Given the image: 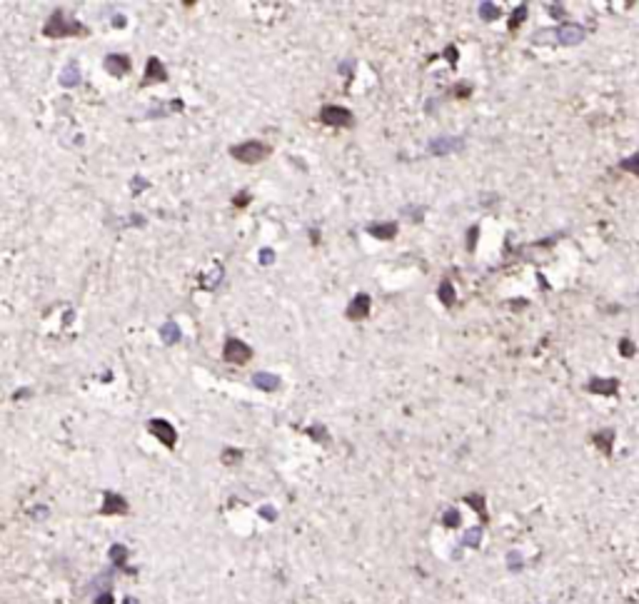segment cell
Instances as JSON below:
<instances>
[{
  "mask_svg": "<svg viewBox=\"0 0 639 604\" xmlns=\"http://www.w3.org/2000/svg\"><path fill=\"white\" fill-rule=\"evenodd\" d=\"M80 33H85L83 25L68 23L60 10H56V13L48 18V23H45V35H50V38H58V35H80Z\"/></svg>",
  "mask_w": 639,
  "mask_h": 604,
  "instance_id": "1",
  "label": "cell"
},
{
  "mask_svg": "<svg viewBox=\"0 0 639 604\" xmlns=\"http://www.w3.org/2000/svg\"><path fill=\"white\" fill-rule=\"evenodd\" d=\"M320 120L325 125H332V128H352L355 125V115L347 108H340V105H325L323 113H320Z\"/></svg>",
  "mask_w": 639,
  "mask_h": 604,
  "instance_id": "2",
  "label": "cell"
},
{
  "mask_svg": "<svg viewBox=\"0 0 639 604\" xmlns=\"http://www.w3.org/2000/svg\"><path fill=\"white\" fill-rule=\"evenodd\" d=\"M268 155V148L262 143H242V145H237V148H233V158H237L240 163H248V165H253V163H260L262 158Z\"/></svg>",
  "mask_w": 639,
  "mask_h": 604,
  "instance_id": "3",
  "label": "cell"
},
{
  "mask_svg": "<svg viewBox=\"0 0 639 604\" xmlns=\"http://www.w3.org/2000/svg\"><path fill=\"white\" fill-rule=\"evenodd\" d=\"M222 355H225L227 362L240 364V362H248L250 357H253V350H250V347H248L245 342H240V340H227V342H225V350H222Z\"/></svg>",
  "mask_w": 639,
  "mask_h": 604,
  "instance_id": "4",
  "label": "cell"
},
{
  "mask_svg": "<svg viewBox=\"0 0 639 604\" xmlns=\"http://www.w3.org/2000/svg\"><path fill=\"white\" fill-rule=\"evenodd\" d=\"M150 430H152V434H155V437L163 439V445H165V447H175V439H178V434H175V427H172L170 422H165V419H152Z\"/></svg>",
  "mask_w": 639,
  "mask_h": 604,
  "instance_id": "5",
  "label": "cell"
},
{
  "mask_svg": "<svg viewBox=\"0 0 639 604\" xmlns=\"http://www.w3.org/2000/svg\"><path fill=\"white\" fill-rule=\"evenodd\" d=\"M557 40L562 45H577V43L584 40V27L579 25H562L557 30Z\"/></svg>",
  "mask_w": 639,
  "mask_h": 604,
  "instance_id": "6",
  "label": "cell"
},
{
  "mask_svg": "<svg viewBox=\"0 0 639 604\" xmlns=\"http://www.w3.org/2000/svg\"><path fill=\"white\" fill-rule=\"evenodd\" d=\"M457 148H462V140H457V137H440V140L430 143V152H434V155H447Z\"/></svg>",
  "mask_w": 639,
  "mask_h": 604,
  "instance_id": "7",
  "label": "cell"
},
{
  "mask_svg": "<svg viewBox=\"0 0 639 604\" xmlns=\"http://www.w3.org/2000/svg\"><path fill=\"white\" fill-rule=\"evenodd\" d=\"M105 68L111 70L113 76H125L130 70V60L125 55H108L105 58Z\"/></svg>",
  "mask_w": 639,
  "mask_h": 604,
  "instance_id": "8",
  "label": "cell"
},
{
  "mask_svg": "<svg viewBox=\"0 0 639 604\" xmlns=\"http://www.w3.org/2000/svg\"><path fill=\"white\" fill-rule=\"evenodd\" d=\"M367 312H370V297L367 295L355 297L352 305H350V310H347L350 320H362V317H367Z\"/></svg>",
  "mask_w": 639,
  "mask_h": 604,
  "instance_id": "9",
  "label": "cell"
},
{
  "mask_svg": "<svg viewBox=\"0 0 639 604\" xmlns=\"http://www.w3.org/2000/svg\"><path fill=\"white\" fill-rule=\"evenodd\" d=\"M253 384L255 387H260V390H277L280 387V378L277 375H268V372H257V375H253Z\"/></svg>",
  "mask_w": 639,
  "mask_h": 604,
  "instance_id": "10",
  "label": "cell"
},
{
  "mask_svg": "<svg viewBox=\"0 0 639 604\" xmlns=\"http://www.w3.org/2000/svg\"><path fill=\"white\" fill-rule=\"evenodd\" d=\"M125 509H128V504H125L123 497H117V494H113V492L105 494L103 515H120V512H125Z\"/></svg>",
  "mask_w": 639,
  "mask_h": 604,
  "instance_id": "11",
  "label": "cell"
},
{
  "mask_svg": "<svg viewBox=\"0 0 639 604\" xmlns=\"http://www.w3.org/2000/svg\"><path fill=\"white\" fill-rule=\"evenodd\" d=\"M80 82V68L78 65H65L60 73V85L62 88H75Z\"/></svg>",
  "mask_w": 639,
  "mask_h": 604,
  "instance_id": "12",
  "label": "cell"
},
{
  "mask_svg": "<svg viewBox=\"0 0 639 604\" xmlns=\"http://www.w3.org/2000/svg\"><path fill=\"white\" fill-rule=\"evenodd\" d=\"M165 70H163V62L158 58H150L148 60V76H145V82H160L165 80Z\"/></svg>",
  "mask_w": 639,
  "mask_h": 604,
  "instance_id": "13",
  "label": "cell"
},
{
  "mask_svg": "<svg viewBox=\"0 0 639 604\" xmlns=\"http://www.w3.org/2000/svg\"><path fill=\"white\" fill-rule=\"evenodd\" d=\"M370 233L375 237H382V240H390L397 235V225L395 222H385V225H370Z\"/></svg>",
  "mask_w": 639,
  "mask_h": 604,
  "instance_id": "14",
  "label": "cell"
},
{
  "mask_svg": "<svg viewBox=\"0 0 639 604\" xmlns=\"http://www.w3.org/2000/svg\"><path fill=\"white\" fill-rule=\"evenodd\" d=\"M160 337H163V342H167V345L180 342V327L175 323H165L160 327Z\"/></svg>",
  "mask_w": 639,
  "mask_h": 604,
  "instance_id": "15",
  "label": "cell"
},
{
  "mask_svg": "<svg viewBox=\"0 0 639 604\" xmlns=\"http://www.w3.org/2000/svg\"><path fill=\"white\" fill-rule=\"evenodd\" d=\"M480 18L482 21H497L500 18V8L495 3H480Z\"/></svg>",
  "mask_w": 639,
  "mask_h": 604,
  "instance_id": "16",
  "label": "cell"
},
{
  "mask_svg": "<svg viewBox=\"0 0 639 604\" xmlns=\"http://www.w3.org/2000/svg\"><path fill=\"white\" fill-rule=\"evenodd\" d=\"M440 300H442V305H447V307H452L454 305V288L450 285V282H442L440 285Z\"/></svg>",
  "mask_w": 639,
  "mask_h": 604,
  "instance_id": "17",
  "label": "cell"
},
{
  "mask_svg": "<svg viewBox=\"0 0 639 604\" xmlns=\"http://www.w3.org/2000/svg\"><path fill=\"white\" fill-rule=\"evenodd\" d=\"M257 260H260V265H265V268H268V265H272V262H275V253H272L270 247H265V250H260V257H257Z\"/></svg>",
  "mask_w": 639,
  "mask_h": 604,
  "instance_id": "18",
  "label": "cell"
},
{
  "mask_svg": "<svg viewBox=\"0 0 639 604\" xmlns=\"http://www.w3.org/2000/svg\"><path fill=\"white\" fill-rule=\"evenodd\" d=\"M524 15H527V5H520L515 10V15H512V21H509V27H517V23L524 21Z\"/></svg>",
  "mask_w": 639,
  "mask_h": 604,
  "instance_id": "19",
  "label": "cell"
},
{
  "mask_svg": "<svg viewBox=\"0 0 639 604\" xmlns=\"http://www.w3.org/2000/svg\"><path fill=\"white\" fill-rule=\"evenodd\" d=\"M111 557H113V559H115V562H120V564H123V562H125V557H128V549H125V547H120V544H115V547L111 549Z\"/></svg>",
  "mask_w": 639,
  "mask_h": 604,
  "instance_id": "20",
  "label": "cell"
},
{
  "mask_svg": "<svg viewBox=\"0 0 639 604\" xmlns=\"http://www.w3.org/2000/svg\"><path fill=\"white\" fill-rule=\"evenodd\" d=\"M480 537H482L480 527H477V529H472V532H467V537H465V544H469V547H474V544L480 542Z\"/></svg>",
  "mask_w": 639,
  "mask_h": 604,
  "instance_id": "21",
  "label": "cell"
},
{
  "mask_svg": "<svg viewBox=\"0 0 639 604\" xmlns=\"http://www.w3.org/2000/svg\"><path fill=\"white\" fill-rule=\"evenodd\" d=\"M457 520H460V515H457V512H447V515H445V524H447V527H454V524H457Z\"/></svg>",
  "mask_w": 639,
  "mask_h": 604,
  "instance_id": "22",
  "label": "cell"
},
{
  "mask_svg": "<svg viewBox=\"0 0 639 604\" xmlns=\"http://www.w3.org/2000/svg\"><path fill=\"white\" fill-rule=\"evenodd\" d=\"M625 167H627V170H634L639 175V155H637V158H632V160H627Z\"/></svg>",
  "mask_w": 639,
  "mask_h": 604,
  "instance_id": "23",
  "label": "cell"
},
{
  "mask_svg": "<svg viewBox=\"0 0 639 604\" xmlns=\"http://www.w3.org/2000/svg\"><path fill=\"white\" fill-rule=\"evenodd\" d=\"M262 515L268 517V520H275V512H272L270 507H262Z\"/></svg>",
  "mask_w": 639,
  "mask_h": 604,
  "instance_id": "24",
  "label": "cell"
},
{
  "mask_svg": "<svg viewBox=\"0 0 639 604\" xmlns=\"http://www.w3.org/2000/svg\"><path fill=\"white\" fill-rule=\"evenodd\" d=\"M97 604H113V597L111 594H103V597L97 599Z\"/></svg>",
  "mask_w": 639,
  "mask_h": 604,
  "instance_id": "25",
  "label": "cell"
},
{
  "mask_svg": "<svg viewBox=\"0 0 639 604\" xmlns=\"http://www.w3.org/2000/svg\"><path fill=\"white\" fill-rule=\"evenodd\" d=\"M113 23H115V25H125V18H123V15H115V18H113Z\"/></svg>",
  "mask_w": 639,
  "mask_h": 604,
  "instance_id": "26",
  "label": "cell"
},
{
  "mask_svg": "<svg viewBox=\"0 0 639 604\" xmlns=\"http://www.w3.org/2000/svg\"><path fill=\"white\" fill-rule=\"evenodd\" d=\"M125 604H135V602H130V599H128V602H125Z\"/></svg>",
  "mask_w": 639,
  "mask_h": 604,
  "instance_id": "27",
  "label": "cell"
}]
</instances>
